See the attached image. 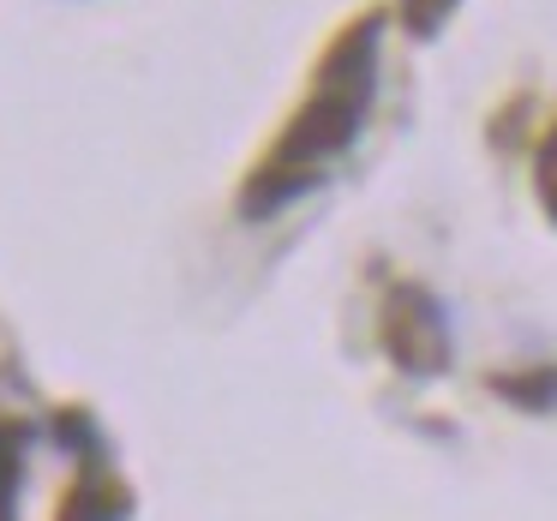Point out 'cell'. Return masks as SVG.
<instances>
[{"label": "cell", "mask_w": 557, "mask_h": 521, "mask_svg": "<svg viewBox=\"0 0 557 521\" xmlns=\"http://www.w3.org/2000/svg\"><path fill=\"white\" fill-rule=\"evenodd\" d=\"M540 186H545V204H552V216H557V138L545 145V157H540Z\"/></svg>", "instance_id": "cell-1"}]
</instances>
